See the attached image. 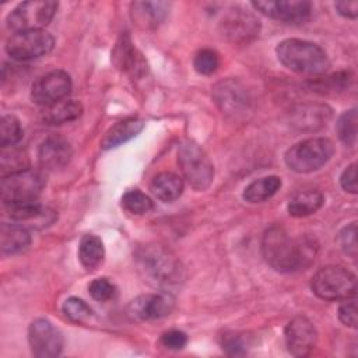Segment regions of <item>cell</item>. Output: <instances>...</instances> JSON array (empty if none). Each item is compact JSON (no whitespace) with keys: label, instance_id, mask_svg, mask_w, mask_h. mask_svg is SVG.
Returning <instances> with one entry per match:
<instances>
[{"label":"cell","instance_id":"obj_1","mask_svg":"<svg viewBox=\"0 0 358 358\" xmlns=\"http://www.w3.org/2000/svg\"><path fill=\"white\" fill-rule=\"evenodd\" d=\"M317 245L308 236L292 238L281 227H270L262 238L266 263L280 273H294L309 267L316 257Z\"/></svg>","mask_w":358,"mask_h":358},{"label":"cell","instance_id":"obj_2","mask_svg":"<svg viewBox=\"0 0 358 358\" xmlns=\"http://www.w3.org/2000/svg\"><path fill=\"white\" fill-rule=\"evenodd\" d=\"M136 260L147 281L154 285L172 287L183 278V267L179 259L162 245L140 246L136 252Z\"/></svg>","mask_w":358,"mask_h":358},{"label":"cell","instance_id":"obj_3","mask_svg":"<svg viewBox=\"0 0 358 358\" xmlns=\"http://www.w3.org/2000/svg\"><path fill=\"white\" fill-rule=\"evenodd\" d=\"M275 53L278 60L287 69L299 74H323L330 67V60L327 53L316 43L289 38L281 41Z\"/></svg>","mask_w":358,"mask_h":358},{"label":"cell","instance_id":"obj_4","mask_svg":"<svg viewBox=\"0 0 358 358\" xmlns=\"http://www.w3.org/2000/svg\"><path fill=\"white\" fill-rule=\"evenodd\" d=\"M313 294L323 301H343L355 296V275L343 266H324L319 268L310 281Z\"/></svg>","mask_w":358,"mask_h":358},{"label":"cell","instance_id":"obj_5","mask_svg":"<svg viewBox=\"0 0 358 358\" xmlns=\"http://www.w3.org/2000/svg\"><path fill=\"white\" fill-rule=\"evenodd\" d=\"M334 145L329 138L312 137L292 145L285 152V164L291 171L308 173L317 171L331 158Z\"/></svg>","mask_w":358,"mask_h":358},{"label":"cell","instance_id":"obj_6","mask_svg":"<svg viewBox=\"0 0 358 358\" xmlns=\"http://www.w3.org/2000/svg\"><path fill=\"white\" fill-rule=\"evenodd\" d=\"M178 162L183 178L197 192L206 190L214 179V166L204 150L192 140H185L178 148Z\"/></svg>","mask_w":358,"mask_h":358},{"label":"cell","instance_id":"obj_7","mask_svg":"<svg viewBox=\"0 0 358 358\" xmlns=\"http://www.w3.org/2000/svg\"><path fill=\"white\" fill-rule=\"evenodd\" d=\"M45 186L42 173L25 169L7 176H1L0 192L4 204H18L36 201Z\"/></svg>","mask_w":358,"mask_h":358},{"label":"cell","instance_id":"obj_8","mask_svg":"<svg viewBox=\"0 0 358 358\" xmlns=\"http://www.w3.org/2000/svg\"><path fill=\"white\" fill-rule=\"evenodd\" d=\"M57 3L50 0H28L20 3L8 15L7 27L13 32L43 29L55 17Z\"/></svg>","mask_w":358,"mask_h":358},{"label":"cell","instance_id":"obj_9","mask_svg":"<svg viewBox=\"0 0 358 358\" xmlns=\"http://www.w3.org/2000/svg\"><path fill=\"white\" fill-rule=\"evenodd\" d=\"M55 45L53 36L45 29L14 32L6 42L7 55L18 62H28L48 55Z\"/></svg>","mask_w":358,"mask_h":358},{"label":"cell","instance_id":"obj_10","mask_svg":"<svg viewBox=\"0 0 358 358\" xmlns=\"http://www.w3.org/2000/svg\"><path fill=\"white\" fill-rule=\"evenodd\" d=\"M71 91V78L63 70H53L39 77L31 88V99L43 108L67 98Z\"/></svg>","mask_w":358,"mask_h":358},{"label":"cell","instance_id":"obj_11","mask_svg":"<svg viewBox=\"0 0 358 358\" xmlns=\"http://www.w3.org/2000/svg\"><path fill=\"white\" fill-rule=\"evenodd\" d=\"M220 31L229 42L248 43L259 35L260 24L252 13L241 7H232L224 14L220 22Z\"/></svg>","mask_w":358,"mask_h":358},{"label":"cell","instance_id":"obj_12","mask_svg":"<svg viewBox=\"0 0 358 358\" xmlns=\"http://www.w3.org/2000/svg\"><path fill=\"white\" fill-rule=\"evenodd\" d=\"M213 96L222 113L231 117L236 119L250 112L252 99L249 92L239 81L234 78L217 83L213 88Z\"/></svg>","mask_w":358,"mask_h":358},{"label":"cell","instance_id":"obj_13","mask_svg":"<svg viewBox=\"0 0 358 358\" xmlns=\"http://www.w3.org/2000/svg\"><path fill=\"white\" fill-rule=\"evenodd\" d=\"M28 343L38 358H53L60 355L63 336L48 319H36L28 327Z\"/></svg>","mask_w":358,"mask_h":358},{"label":"cell","instance_id":"obj_14","mask_svg":"<svg viewBox=\"0 0 358 358\" xmlns=\"http://www.w3.org/2000/svg\"><path fill=\"white\" fill-rule=\"evenodd\" d=\"M288 352L294 357L309 355L317 343L315 324L305 316H295L288 322L284 331Z\"/></svg>","mask_w":358,"mask_h":358},{"label":"cell","instance_id":"obj_15","mask_svg":"<svg viewBox=\"0 0 358 358\" xmlns=\"http://www.w3.org/2000/svg\"><path fill=\"white\" fill-rule=\"evenodd\" d=\"M252 6L262 14L284 22H302L312 13V4L306 0H259L252 1Z\"/></svg>","mask_w":358,"mask_h":358},{"label":"cell","instance_id":"obj_16","mask_svg":"<svg viewBox=\"0 0 358 358\" xmlns=\"http://www.w3.org/2000/svg\"><path fill=\"white\" fill-rule=\"evenodd\" d=\"M175 301L166 294H147L133 299L127 306V313L136 320H154L169 315Z\"/></svg>","mask_w":358,"mask_h":358},{"label":"cell","instance_id":"obj_17","mask_svg":"<svg viewBox=\"0 0 358 358\" xmlns=\"http://www.w3.org/2000/svg\"><path fill=\"white\" fill-rule=\"evenodd\" d=\"M71 158L70 144L59 136L45 138L38 148L39 165L46 171H57L64 168Z\"/></svg>","mask_w":358,"mask_h":358},{"label":"cell","instance_id":"obj_18","mask_svg":"<svg viewBox=\"0 0 358 358\" xmlns=\"http://www.w3.org/2000/svg\"><path fill=\"white\" fill-rule=\"evenodd\" d=\"M331 109L322 103L299 105L291 112V124L302 131H315L327 124Z\"/></svg>","mask_w":358,"mask_h":358},{"label":"cell","instance_id":"obj_19","mask_svg":"<svg viewBox=\"0 0 358 358\" xmlns=\"http://www.w3.org/2000/svg\"><path fill=\"white\" fill-rule=\"evenodd\" d=\"M6 207L11 220L22 224H29V227H46L50 225L56 218L55 211L43 207L38 201L6 204Z\"/></svg>","mask_w":358,"mask_h":358},{"label":"cell","instance_id":"obj_20","mask_svg":"<svg viewBox=\"0 0 358 358\" xmlns=\"http://www.w3.org/2000/svg\"><path fill=\"white\" fill-rule=\"evenodd\" d=\"M169 11L166 1H136L131 4V18L143 29H154L164 22Z\"/></svg>","mask_w":358,"mask_h":358},{"label":"cell","instance_id":"obj_21","mask_svg":"<svg viewBox=\"0 0 358 358\" xmlns=\"http://www.w3.org/2000/svg\"><path fill=\"white\" fill-rule=\"evenodd\" d=\"M144 126H145V123L140 117H127V119H123V120L115 123L103 134V137L101 140V148L112 150V148L122 145L123 143L136 137L144 129Z\"/></svg>","mask_w":358,"mask_h":358},{"label":"cell","instance_id":"obj_22","mask_svg":"<svg viewBox=\"0 0 358 358\" xmlns=\"http://www.w3.org/2000/svg\"><path fill=\"white\" fill-rule=\"evenodd\" d=\"M113 60L119 69L130 73L133 77L144 73L145 64L140 55H137V50L136 48H133L127 35L122 36L120 41L116 43V48L113 50Z\"/></svg>","mask_w":358,"mask_h":358},{"label":"cell","instance_id":"obj_23","mask_svg":"<svg viewBox=\"0 0 358 358\" xmlns=\"http://www.w3.org/2000/svg\"><path fill=\"white\" fill-rule=\"evenodd\" d=\"M31 243V235L21 224L3 222L0 227V248L4 255H15Z\"/></svg>","mask_w":358,"mask_h":358},{"label":"cell","instance_id":"obj_24","mask_svg":"<svg viewBox=\"0 0 358 358\" xmlns=\"http://www.w3.org/2000/svg\"><path fill=\"white\" fill-rule=\"evenodd\" d=\"M150 190L158 200L169 203L182 194L183 180L173 172H159L152 178Z\"/></svg>","mask_w":358,"mask_h":358},{"label":"cell","instance_id":"obj_25","mask_svg":"<svg viewBox=\"0 0 358 358\" xmlns=\"http://www.w3.org/2000/svg\"><path fill=\"white\" fill-rule=\"evenodd\" d=\"M83 113V105L74 99H63L50 106H46L42 112V120L45 124H63L78 119Z\"/></svg>","mask_w":358,"mask_h":358},{"label":"cell","instance_id":"obj_26","mask_svg":"<svg viewBox=\"0 0 358 358\" xmlns=\"http://www.w3.org/2000/svg\"><path fill=\"white\" fill-rule=\"evenodd\" d=\"M324 201V196L319 190H303L294 194L288 203V213L292 217L301 218L316 213Z\"/></svg>","mask_w":358,"mask_h":358},{"label":"cell","instance_id":"obj_27","mask_svg":"<svg viewBox=\"0 0 358 358\" xmlns=\"http://www.w3.org/2000/svg\"><path fill=\"white\" fill-rule=\"evenodd\" d=\"M78 259L84 268L95 270L105 259V248L101 238L95 235H84L78 246Z\"/></svg>","mask_w":358,"mask_h":358},{"label":"cell","instance_id":"obj_28","mask_svg":"<svg viewBox=\"0 0 358 358\" xmlns=\"http://www.w3.org/2000/svg\"><path fill=\"white\" fill-rule=\"evenodd\" d=\"M281 187V179L275 175L263 176L249 183L243 190V199L249 203H263L273 197Z\"/></svg>","mask_w":358,"mask_h":358},{"label":"cell","instance_id":"obj_29","mask_svg":"<svg viewBox=\"0 0 358 358\" xmlns=\"http://www.w3.org/2000/svg\"><path fill=\"white\" fill-rule=\"evenodd\" d=\"M354 76L351 71H338L330 76H324L308 83L309 88L319 94H336L347 90L352 84Z\"/></svg>","mask_w":358,"mask_h":358},{"label":"cell","instance_id":"obj_30","mask_svg":"<svg viewBox=\"0 0 358 358\" xmlns=\"http://www.w3.org/2000/svg\"><path fill=\"white\" fill-rule=\"evenodd\" d=\"M25 169H29V158L22 148L17 145L1 147V154H0L1 176H7Z\"/></svg>","mask_w":358,"mask_h":358},{"label":"cell","instance_id":"obj_31","mask_svg":"<svg viewBox=\"0 0 358 358\" xmlns=\"http://www.w3.org/2000/svg\"><path fill=\"white\" fill-rule=\"evenodd\" d=\"M122 207L136 215H143L154 208V201L141 190L130 189L122 196Z\"/></svg>","mask_w":358,"mask_h":358},{"label":"cell","instance_id":"obj_32","mask_svg":"<svg viewBox=\"0 0 358 358\" xmlns=\"http://www.w3.org/2000/svg\"><path fill=\"white\" fill-rule=\"evenodd\" d=\"M357 110L350 109L345 110L337 120L336 129L338 138L345 144V145H354L357 141Z\"/></svg>","mask_w":358,"mask_h":358},{"label":"cell","instance_id":"obj_33","mask_svg":"<svg viewBox=\"0 0 358 358\" xmlns=\"http://www.w3.org/2000/svg\"><path fill=\"white\" fill-rule=\"evenodd\" d=\"M24 136L20 120L13 115H4L0 122V144L1 147L15 145Z\"/></svg>","mask_w":358,"mask_h":358},{"label":"cell","instance_id":"obj_34","mask_svg":"<svg viewBox=\"0 0 358 358\" xmlns=\"http://www.w3.org/2000/svg\"><path fill=\"white\" fill-rule=\"evenodd\" d=\"M220 66V56L213 49H201L193 59V67L199 74L210 76L217 71Z\"/></svg>","mask_w":358,"mask_h":358},{"label":"cell","instance_id":"obj_35","mask_svg":"<svg viewBox=\"0 0 358 358\" xmlns=\"http://www.w3.org/2000/svg\"><path fill=\"white\" fill-rule=\"evenodd\" d=\"M62 309H63V313L66 315V317H69L71 322H76V323L84 322L92 313V310L87 305V302H84L83 299H80L77 296L67 298L64 301Z\"/></svg>","mask_w":358,"mask_h":358},{"label":"cell","instance_id":"obj_36","mask_svg":"<svg viewBox=\"0 0 358 358\" xmlns=\"http://www.w3.org/2000/svg\"><path fill=\"white\" fill-rule=\"evenodd\" d=\"M88 291H90V295L98 302L110 301L116 295V287L105 277L92 280L88 285Z\"/></svg>","mask_w":358,"mask_h":358},{"label":"cell","instance_id":"obj_37","mask_svg":"<svg viewBox=\"0 0 358 358\" xmlns=\"http://www.w3.org/2000/svg\"><path fill=\"white\" fill-rule=\"evenodd\" d=\"M338 243L345 255L351 259L357 257V222H351L341 228L338 232Z\"/></svg>","mask_w":358,"mask_h":358},{"label":"cell","instance_id":"obj_38","mask_svg":"<svg viewBox=\"0 0 358 358\" xmlns=\"http://www.w3.org/2000/svg\"><path fill=\"white\" fill-rule=\"evenodd\" d=\"M221 347L228 355H242L246 352V343L238 333H225L221 337Z\"/></svg>","mask_w":358,"mask_h":358},{"label":"cell","instance_id":"obj_39","mask_svg":"<svg viewBox=\"0 0 358 358\" xmlns=\"http://www.w3.org/2000/svg\"><path fill=\"white\" fill-rule=\"evenodd\" d=\"M338 319L343 324L355 329L357 327V302L355 296L345 298L338 306Z\"/></svg>","mask_w":358,"mask_h":358},{"label":"cell","instance_id":"obj_40","mask_svg":"<svg viewBox=\"0 0 358 358\" xmlns=\"http://www.w3.org/2000/svg\"><path fill=\"white\" fill-rule=\"evenodd\" d=\"M161 344L168 350H182L187 344V336L180 330H169L161 336Z\"/></svg>","mask_w":358,"mask_h":358},{"label":"cell","instance_id":"obj_41","mask_svg":"<svg viewBox=\"0 0 358 358\" xmlns=\"http://www.w3.org/2000/svg\"><path fill=\"white\" fill-rule=\"evenodd\" d=\"M340 185L341 187L348 192V193H352L355 194L358 187H357V164L352 162L341 173L340 176Z\"/></svg>","mask_w":358,"mask_h":358},{"label":"cell","instance_id":"obj_42","mask_svg":"<svg viewBox=\"0 0 358 358\" xmlns=\"http://www.w3.org/2000/svg\"><path fill=\"white\" fill-rule=\"evenodd\" d=\"M337 13L345 18H357L358 15V1H337L334 3Z\"/></svg>","mask_w":358,"mask_h":358}]
</instances>
